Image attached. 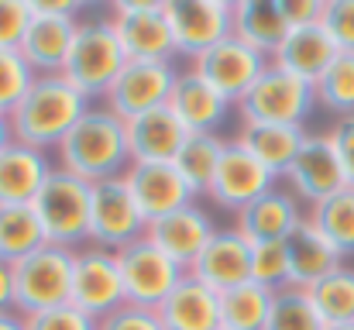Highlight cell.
<instances>
[{
	"mask_svg": "<svg viewBox=\"0 0 354 330\" xmlns=\"http://www.w3.org/2000/svg\"><path fill=\"white\" fill-rule=\"evenodd\" d=\"M176 80H179V73H176L172 59H162V62L127 59L124 69L118 73V80H114V86L104 97V107L114 110L120 120L141 117L148 110L169 107Z\"/></svg>",
	"mask_w": 354,
	"mask_h": 330,
	"instance_id": "12",
	"label": "cell"
},
{
	"mask_svg": "<svg viewBox=\"0 0 354 330\" xmlns=\"http://www.w3.org/2000/svg\"><path fill=\"white\" fill-rule=\"evenodd\" d=\"M303 220H306L303 203L289 190L275 186L265 196H258L254 203H248L244 210H237L234 227L251 244H265V241H289Z\"/></svg>",
	"mask_w": 354,
	"mask_h": 330,
	"instance_id": "20",
	"label": "cell"
},
{
	"mask_svg": "<svg viewBox=\"0 0 354 330\" xmlns=\"http://www.w3.org/2000/svg\"><path fill=\"white\" fill-rule=\"evenodd\" d=\"M330 141H334V152L341 158V169H344V183L354 186V113L351 117H337L334 127L327 131Z\"/></svg>",
	"mask_w": 354,
	"mask_h": 330,
	"instance_id": "42",
	"label": "cell"
},
{
	"mask_svg": "<svg viewBox=\"0 0 354 330\" xmlns=\"http://www.w3.org/2000/svg\"><path fill=\"white\" fill-rule=\"evenodd\" d=\"M10 141H14V134H10V120H7V117H0V152H3Z\"/></svg>",
	"mask_w": 354,
	"mask_h": 330,
	"instance_id": "46",
	"label": "cell"
},
{
	"mask_svg": "<svg viewBox=\"0 0 354 330\" xmlns=\"http://www.w3.org/2000/svg\"><path fill=\"white\" fill-rule=\"evenodd\" d=\"M0 330H24V317L17 310H0Z\"/></svg>",
	"mask_w": 354,
	"mask_h": 330,
	"instance_id": "45",
	"label": "cell"
},
{
	"mask_svg": "<svg viewBox=\"0 0 354 330\" xmlns=\"http://www.w3.org/2000/svg\"><path fill=\"white\" fill-rule=\"evenodd\" d=\"M97 330H165V327H162V320H158L155 310L124 303L114 313H107L104 320H97Z\"/></svg>",
	"mask_w": 354,
	"mask_h": 330,
	"instance_id": "41",
	"label": "cell"
},
{
	"mask_svg": "<svg viewBox=\"0 0 354 330\" xmlns=\"http://www.w3.org/2000/svg\"><path fill=\"white\" fill-rule=\"evenodd\" d=\"M24 330H97V320L73 303H59L24 317Z\"/></svg>",
	"mask_w": 354,
	"mask_h": 330,
	"instance_id": "39",
	"label": "cell"
},
{
	"mask_svg": "<svg viewBox=\"0 0 354 330\" xmlns=\"http://www.w3.org/2000/svg\"><path fill=\"white\" fill-rule=\"evenodd\" d=\"M90 107L93 104L59 73V76H38L7 120L17 145H28L48 155L52 148L66 141V134L83 120V113Z\"/></svg>",
	"mask_w": 354,
	"mask_h": 330,
	"instance_id": "1",
	"label": "cell"
},
{
	"mask_svg": "<svg viewBox=\"0 0 354 330\" xmlns=\"http://www.w3.org/2000/svg\"><path fill=\"white\" fill-rule=\"evenodd\" d=\"M337 55H341L337 45L327 38V31H324L320 21H317V24L289 28L286 42L279 45V52H275L268 62L279 66V69H286V73H292L296 80H303V83L313 86V83L330 69V62H334Z\"/></svg>",
	"mask_w": 354,
	"mask_h": 330,
	"instance_id": "24",
	"label": "cell"
},
{
	"mask_svg": "<svg viewBox=\"0 0 354 330\" xmlns=\"http://www.w3.org/2000/svg\"><path fill=\"white\" fill-rule=\"evenodd\" d=\"M265 66H268V59L261 52L248 48L244 42H237L234 35L193 59V73L217 97H224L231 107H237L244 100V93L254 86V80L265 73Z\"/></svg>",
	"mask_w": 354,
	"mask_h": 330,
	"instance_id": "13",
	"label": "cell"
},
{
	"mask_svg": "<svg viewBox=\"0 0 354 330\" xmlns=\"http://www.w3.org/2000/svg\"><path fill=\"white\" fill-rule=\"evenodd\" d=\"M55 165L90 186L124 176L131 165L124 120L107 107H90L55 148Z\"/></svg>",
	"mask_w": 354,
	"mask_h": 330,
	"instance_id": "2",
	"label": "cell"
},
{
	"mask_svg": "<svg viewBox=\"0 0 354 330\" xmlns=\"http://www.w3.org/2000/svg\"><path fill=\"white\" fill-rule=\"evenodd\" d=\"M31 207L41 220L48 244L69 248V251H80L90 244V183L55 165Z\"/></svg>",
	"mask_w": 354,
	"mask_h": 330,
	"instance_id": "3",
	"label": "cell"
},
{
	"mask_svg": "<svg viewBox=\"0 0 354 330\" xmlns=\"http://www.w3.org/2000/svg\"><path fill=\"white\" fill-rule=\"evenodd\" d=\"M114 255H118L120 282H124V303H134V306L155 310L186 275V268H179L148 237L131 241L127 248H120Z\"/></svg>",
	"mask_w": 354,
	"mask_h": 330,
	"instance_id": "10",
	"label": "cell"
},
{
	"mask_svg": "<svg viewBox=\"0 0 354 330\" xmlns=\"http://www.w3.org/2000/svg\"><path fill=\"white\" fill-rule=\"evenodd\" d=\"M124 183L148 223L196 203V196L189 193V186L183 183L172 162H131L124 172Z\"/></svg>",
	"mask_w": 354,
	"mask_h": 330,
	"instance_id": "18",
	"label": "cell"
},
{
	"mask_svg": "<svg viewBox=\"0 0 354 330\" xmlns=\"http://www.w3.org/2000/svg\"><path fill=\"white\" fill-rule=\"evenodd\" d=\"M148 220L127 193L124 176L90 186V244L104 251H120L131 241L145 237Z\"/></svg>",
	"mask_w": 354,
	"mask_h": 330,
	"instance_id": "11",
	"label": "cell"
},
{
	"mask_svg": "<svg viewBox=\"0 0 354 330\" xmlns=\"http://www.w3.org/2000/svg\"><path fill=\"white\" fill-rule=\"evenodd\" d=\"M310 303L317 306L320 320L327 327H344L354 324V268L351 265H337L334 272H327L320 282H313L306 289Z\"/></svg>",
	"mask_w": 354,
	"mask_h": 330,
	"instance_id": "30",
	"label": "cell"
},
{
	"mask_svg": "<svg viewBox=\"0 0 354 330\" xmlns=\"http://www.w3.org/2000/svg\"><path fill=\"white\" fill-rule=\"evenodd\" d=\"M268 190H275V176L248 148H241L234 138H227V148L221 155V165H217V176H214L207 196L221 210L237 214L248 203H254L258 196H265Z\"/></svg>",
	"mask_w": 354,
	"mask_h": 330,
	"instance_id": "16",
	"label": "cell"
},
{
	"mask_svg": "<svg viewBox=\"0 0 354 330\" xmlns=\"http://www.w3.org/2000/svg\"><path fill=\"white\" fill-rule=\"evenodd\" d=\"M265 330H327V324L320 320V313L310 303L306 289L286 286L272 300V313L265 320Z\"/></svg>",
	"mask_w": 354,
	"mask_h": 330,
	"instance_id": "35",
	"label": "cell"
},
{
	"mask_svg": "<svg viewBox=\"0 0 354 330\" xmlns=\"http://www.w3.org/2000/svg\"><path fill=\"white\" fill-rule=\"evenodd\" d=\"M73 258L76 251L41 244L28 258L14 262V310L21 317H31L38 310L69 303L73 293Z\"/></svg>",
	"mask_w": 354,
	"mask_h": 330,
	"instance_id": "6",
	"label": "cell"
},
{
	"mask_svg": "<svg viewBox=\"0 0 354 330\" xmlns=\"http://www.w3.org/2000/svg\"><path fill=\"white\" fill-rule=\"evenodd\" d=\"M124 62H127V55L107 21H80V31L69 48L62 76L86 100H104L107 90L114 86L118 73L124 69Z\"/></svg>",
	"mask_w": 354,
	"mask_h": 330,
	"instance_id": "5",
	"label": "cell"
},
{
	"mask_svg": "<svg viewBox=\"0 0 354 330\" xmlns=\"http://www.w3.org/2000/svg\"><path fill=\"white\" fill-rule=\"evenodd\" d=\"M320 28L337 45V52L354 55V0H324Z\"/></svg>",
	"mask_w": 354,
	"mask_h": 330,
	"instance_id": "38",
	"label": "cell"
},
{
	"mask_svg": "<svg viewBox=\"0 0 354 330\" xmlns=\"http://www.w3.org/2000/svg\"><path fill=\"white\" fill-rule=\"evenodd\" d=\"M221 330H224V327H221Z\"/></svg>",
	"mask_w": 354,
	"mask_h": 330,
	"instance_id": "48",
	"label": "cell"
},
{
	"mask_svg": "<svg viewBox=\"0 0 354 330\" xmlns=\"http://www.w3.org/2000/svg\"><path fill=\"white\" fill-rule=\"evenodd\" d=\"M317 93V107L330 110L334 117H351L354 113V55L341 52L330 69L313 83Z\"/></svg>",
	"mask_w": 354,
	"mask_h": 330,
	"instance_id": "34",
	"label": "cell"
},
{
	"mask_svg": "<svg viewBox=\"0 0 354 330\" xmlns=\"http://www.w3.org/2000/svg\"><path fill=\"white\" fill-rule=\"evenodd\" d=\"M155 313L165 330H221V296L186 272Z\"/></svg>",
	"mask_w": 354,
	"mask_h": 330,
	"instance_id": "21",
	"label": "cell"
},
{
	"mask_svg": "<svg viewBox=\"0 0 354 330\" xmlns=\"http://www.w3.org/2000/svg\"><path fill=\"white\" fill-rule=\"evenodd\" d=\"M251 241L237 227H217L200 258L189 265V275L210 286L217 296L251 282Z\"/></svg>",
	"mask_w": 354,
	"mask_h": 330,
	"instance_id": "17",
	"label": "cell"
},
{
	"mask_svg": "<svg viewBox=\"0 0 354 330\" xmlns=\"http://www.w3.org/2000/svg\"><path fill=\"white\" fill-rule=\"evenodd\" d=\"M41 244H48V241H45L41 220L31 203L0 207V262L14 265V262L28 258L31 251H38Z\"/></svg>",
	"mask_w": 354,
	"mask_h": 330,
	"instance_id": "31",
	"label": "cell"
},
{
	"mask_svg": "<svg viewBox=\"0 0 354 330\" xmlns=\"http://www.w3.org/2000/svg\"><path fill=\"white\" fill-rule=\"evenodd\" d=\"M107 24L114 28L127 59L162 62L176 55L169 17H165V0H114Z\"/></svg>",
	"mask_w": 354,
	"mask_h": 330,
	"instance_id": "8",
	"label": "cell"
},
{
	"mask_svg": "<svg viewBox=\"0 0 354 330\" xmlns=\"http://www.w3.org/2000/svg\"><path fill=\"white\" fill-rule=\"evenodd\" d=\"M317 107V93L310 83L296 80L292 73L279 66H265V73L254 80V86L244 93L237 104L241 124H286V127H303V120Z\"/></svg>",
	"mask_w": 354,
	"mask_h": 330,
	"instance_id": "7",
	"label": "cell"
},
{
	"mask_svg": "<svg viewBox=\"0 0 354 330\" xmlns=\"http://www.w3.org/2000/svg\"><path fill=\"white\" fill-rule=\"evenodd\" d=\"M272 300H275V293L258 282H244L231 293H221V327L265 330V320L272 313Z\"/></svg>",
	"mask_w": 354,
	"mask_h": 330,
	"instance_id": "32",
	"label": "cell"
},
{
	"mask_svg": "<svg viewBox=\"0 0 354 330\" xmlns=\"http://www.w3.org/2000/svg\"><path fill=\"white\" fill-rule=\"evenodd\" d=\"M35 69L24 62V55L17 48L0 52V117H10L14 107L24 100V93L35 83Z\"/></svg>",
	"mask_w": 354,
	"mask_h": 330,
	"instance_id": "36",
	"label": "cell"
},
{
	"mask_svg": "<svg viewBox=\"0 0 354 330\" xmlns=\"http://www.w3.org/2000/svg\"><path fill=\"white\" fill-rule=\"evenodd\" d=\"M169 110L183 120V127L189 134H221V127L231 117V104L224 97H217L193 69L179 73L172 97H169Z\"/></svg>",
	"mask_w": 354,
	"mask_h": 330,
	"instance_id": "23",
	"label": "cell"
},
{
	"mask_svg": "<svg viewBox=\"0 0 354 330\" xmlns=\"http://www.w3.org/2000/svg\"><path fill=\"white\" fill-rule=\"evenodd\" d=\"M286 251H289V286L292 289H310L327 272H334L337 265H344L341 251L310 220H303L296 227V234L286 241Z\"/></svg>",
	"mask_w": 354,
	"mask_h": 330,
	"instance_id": "26",
	"label": "cell"
},
{
	"mask_svg": "<svg viewBox=\"0 0 354 330\" xmlns=\"http://www.w3.org/2000/svg\"><path fill=\"white\" fill-rule=\"evenodd\" d=\"M279 10H282L289 28H303V24H317L320 21L324 0H279Z\"/></svg>",
	"mask_w": 354,
	"mask_h": 330,
	"instance_id": "43",
	"label": "cell"
},
{
	"mask_svg": "<svg viewBox=\"0 0 354 330\" xmlns=\"http://www.w3.org/2000/svg\"><path fill=\"white\" fill-rule=\"evenodd\" d=\"M224 148H227V138H221V134H189L183 141V148L176 152L172 165H176V172L183 176V183L189 186L193 196L210 193V183L217 176Z\"/></svg>",
	"mask_w": 354,
	"mask_h": 330,
	"instance_id": "29",
	"label": "cell"
},
{
	"mask_svg": "<svg viewBox=\"0 0 354 330\" xmlns=\"http://www.w3.org/2000/svg\"><path fill=\"white\" fill-rule=\"evenodd\" d=\"M0 310H14V268L0 262Z\"/></svg>",
	"mask_w": 354,
	"mask_h": 330,
	"instance_id": "44",
	"label": "cell"
},
{
	"mask_svg": "<svg viewBox=\"0 0 354 330\" xmlns=\"http://www.w3.org/2000/svg\"><path fill=\"white\" fill-rule=\"evenodd\" d=\"M52 169H55V162L45 152L10 141L0 152V207L35 203V196L45 186V179L52 176Z\"/></svg>",
	"mask_w": 354,
	"mask_h": 330,
	"instance_id": "25",
	"label": "cell"
},
{
	"mask_svg": "<svg viewBox=\"0 0 354 330\" xmlns=\"http://www.w3.org/2000/svg\"><path fill=\"white\" fill-rule=\"evenodd\" d=\"M241 148H248L275 179H282L296 158V152L306 141L303 127H286V124H241L234 138Z\"/></svg>",
	"mask_w": 354,
	"mask_h": 330,
	"instance_id": "27",
	"label": "cell"
},
{
	"mask_svg": "<svg viewBox=\"0 0 354 330\" xmlns=\"http://www.w3.org/2000/svg\"><path fill=\"white\" fill-rule=\"evenodd\" d=\"M251 282L279 293L289 286V251L286 241H265L251 248Z\"/></svg>",
	"mask_w": 354,
	"mask_h": 330,
	"instance_id": "37",
	"label": "cell"
},
{
	"mask_svg": "<svg viewBox=\"0 0 354 330\" xmlns=\"http://www.w3.org/2000/svg\"><path fill=\"white\" fill-rule=\"evenodd\" d=\"M80 21L83 17L76 0H31V24L17 52L35 69V76H59L66 69Z\"/></svg>",
	"mask_w": 354,
	"mask_h": 330,
	"instance_id": "4",
	"label": "cell"
},
{
	"mask_svg": "<svg viewBox=\"0 0 354 330\" xmlns=\"http://www.w3.org/2000/svg\"><path fill=\"white\" fill-rule=\"evenodd\" d=\"M289 24L279 10V0H234V38L248 48L272 59L286 42Z\"/></svg>",
	"mask_w": 354,
	"mask_h": 330,
	"instance_id": "28",
	"label": "cell"
},
{
	"mask_svg": "<svg viewBox=\"0 0 354 330\" xmlns=\"http://www.w3.org/2000/svg\"><path fill=\"white\" fill-rule=\"evenodd\" d=\"M282 179L289 183V193L306 207H317L348 186L330 134H306L303 148L296 152V158Z\"/></svg>",
	"mask_w": 354,
	"mask_h": 330,
	"instance_id": "15",
	"label": "cell"
},
{
	"mask_svg": "<svg viewBox=\"0 0 354 330\" xmlns=\"http://www.w3.org/2000/svg\"><path fill=\"white\" fill-rule=\"evenodd\" d=\"M124 131H127L131 162H172L176 152L183 148V141L189 138L183 120L169 107L148 110L141 117L124 120Z\"/></svg>",
	"mask_w": 354,
	"mask_h": 330,
	"instance_id": "22",
	"label": "cell"
},
{
	"mask_svg": "<svg viewBox=\"0 0 354 330\" xmlns=\"http://www.w3.org/2000/svg\"><path fill=\"white\" fill-rule=\"evenodd\" d=\"M176 55L196 59L234 35V0H165Z\"/></svg>",
	"mask_w": 354,
	"mask_h": 330,
	"instance_id": "9",
	"label": "cell"
},
{
	"mask_svg": "<svg viewBox=\"0 0 354 330\" xmlns=\"http://www.w3.org/2000/svg\"><path fill=\"white\" fill-rule=\"evenodd\" d=\"M31 24V0H0V52L21 48Z\"/></svg>",
	"mask_w": 354,
	"mask_h": 330,
	"instance_id": "40",
	"label": "cell"
},
{
	"mask_svg": "<svg viewBox=\"0 0 354 330\" xmlns=\"http://www.w3.org/2000/svg\"><path fill=\"white\" fill-rule=\"evenodd\" d=\"M69 303L80 306L83 313H90L93 320H104L107 313L124 306V282H120L114 251H104V248H93V244L76 251Z\"/></svg>",
	"mask_w": 354,
	"mask_h": 330,
	"instance_id": "14",
	"label": "cell"
},
{
	"mask_svg": "<svg viewBox=\"0 0 354 330\" xmlns=\"http://www.w3.org/2000/svg\"><path fill=\"white\" fill-rule=\"evenodd\" d=\"M306 220L341 251V258L354 255V186H344L341 193L310 207Z\"/></svg>",
	"mask_w": 354,
	"mask_h": 330,
	"instance_id": "33",
	"label": "cell"
},
{
	"mask_svg": "<svg viewBox=\"0 0 354 330\" xmlns=\"http://www.w3.org/2000/svg\"><path fill=\"white\" fill-rule=\"evenodd\" d=\"M214 220L207 210H200L196 203H189V207H183V210H176V214H169V217H158L148 223V230H145V237L158 248V251H165L179 268H186L189 272V265L200 258V251L207 248V241L214 237Z\"/></svg>",
	"mask_w": 354,
	"mask_h": 330,
	"instance_id": "19",
	"label": "cell"
},
{
	"mask_svg": "<svg viewBox=\"0 0 354 330\" xmlns=\"http://www.w3.org/2000/svg\"><path fill=\"white\" fill-rule=\"evenodd\" d=\"M327 330H354V324H344V327H327Z\"/></svg>",
	"mask_w": 354,
	"mask_h": 330,
	"instance_id": "47",
	"label": "cell"
}]
</instances>
